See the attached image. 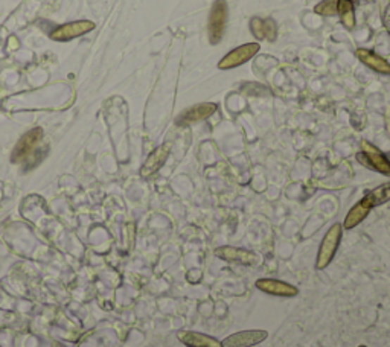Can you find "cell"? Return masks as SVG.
Segmentation results:
<instances>
[{
	"instance_id": "277c9868",
	"label": "cell",
	"mask_w": 390,
	"mask_h": 347,
	"mask_svg": "<svg viewBox=\"0 0 390 347\" xmlns=\"http://www.w3.org/2000/svg\"><path fill=\"white\" fill-rule=\"evenodd\" d=\"M261 49L259 43H246L243 46H238L234 51H230L227 55H225L218 63V69L221 70H230L243 66L247 61L252 60L255 55Z\"/></svg>"
},
{
	"instance_id": "8fae6325",
	"label": "cell",
	"mask_w": 390,
	"mask_h": 347,
	"mask_svg": "<svg viewBox=\"0 0 390 347\" xmlns=\"http://www.w3.org/2000/svg\"><path fill=\"white\" fill-rule=\"evenodd\" d=\"M170 152H171V143H163L159 146V148H156L145 160L144 166L141 169V176L150 177L159 171L165 164V162L168 160Z\"/></svg>"
},
{
	"instance_id": "e0dca14e",
	"label": "cell",
	"mask_w": 390,
	"mask_h": 347,
	"mask_svg": "<svg viewBox=\"0 0 390 347\" xmlns=\"http://www.w3.org/2000/svg\"><path fill=\"white\" fill-rule=\"evenodd\" d=\"M365 197L367 198V201L372 207H378V206L387 203V201H390V181L375 188L374 190L367 192Z\"/></svg>"
},
{
	"instance_id": "52a82bcc",
	"label": "cell",
	"mask_w": 390,
	"mask_h": 347,
	"mask_svg": "<svg viewBox=\"0 0 390 347\" xmlns=\"http://www.w3.org/2000/svg\"><path fill=\"white\" fill-rule=\"evenodd\" d=\"M268 332L261 329H252V331H241L232 334L221 341V347H253L267 340Z\"/></svg>"
},
{
	"instance_id": "ffe728a7",
	"label": "cell",
	"mask_w": 390,
	"mask_h": 347,
	"mask_svg": "<svg viewBox=\"0 0 390 347\" xmlns=\"http://www.w3.org/2000/svg\"><path fill=\"white\" fill-rule=\"evenodd\" d=\"M386 119H387V128H389V131H390V110H389V112H387V116H386Z\"/></svg>"
},
{
	"instance_id": "ba28073f",
	"label": "cell",
	"mask_w": 390,
	"mask_h": 347,
	"mask_svg": "<svg viewBox=\"0 0 390 347\" xmlns=\"http://www.w3.org/2000/svg\"><path fill=\"white\" fill-rule=\"evenodd\" d=\"M215 253L217 258L230 262V263H238V265H256L258 263V256L250 251V250H244V249H237V247H230V245H225V247H218V249L213 251Z\"/></svg>"
},
{
	"instance_id": "cb8c5ba5",
	"label": "cell",
	"mask_w": 390,
	"mask_h": 347,
	"mask_svg": "<svg viewBox=\"0 0 390 347\" xmlns=\"http://www.w3.org/2000/svg\"><path fill=\"white\" fill-rule=\"evenodd\" d=\"M369 2H370V0H369Z\"/></svg>"
},
{
	"instance_id": "2e32d148",
	"label": "cell",
	"mask_w": 390,
	"mask_h": 347,
	"mask_svg": "<svg viewBox=\"0 0 390 347\" xmlns=\"http://www.w3.org/2000/svg\"><path fill=\"white\" fill-rule=\"evenodd\" d=\"M337 14L340 15L341 23L348 30H354L356 26V11L352 0H337Z\"/></svg>"
},
{
	"instance_id": "7c38bea8",
	"label": "cell",
	"mask_w": 390,
	"mask_h": 347,
	"mask_svg": "<svg viewBox=\"0 0 390 347\" xmlns=\"http://www.w3.org/2000/svg\"><path fill=\"white\" fill-rule=\"evenodd\" d=\"M374 207L370 206V203L367 201L366 197L361 198L358 203H356L354 206L351 207V210L348 212L346 218H345V223H343V227L346 228V230H351V228L357 227L360 223H363L366 216L369 215L370 210H372Z\"/></svg>"
},
{
	"instance_id": "4fadbf2b",
	"label": "cell",
	"mask_w": 390,
	"mask_h": 347,
	"mask_svg": "<svg viewBox=\"0 0 390 347\" xmlns=\"http://www.w3.org/2000/svg\"><path fill=\"white\" fill-rule=\"evenodd\" d=\"M177 338L188 347H221V341H218L217 338L194 331H180Z\"/></svg>"
},
{
	"instance_id": "d6986e66",
	"label": "cell",
	"mask_w": 390,
	"mask_h": 347,
	"mask_svg": "<svg viewBox=\"0 0 390 347\" xmlns=\"http://www.w3.org/2000/svg\"><path fill=\"white\" fill-rule=\"evenodd\" d=\"M383 25L386 27V31L390 35V5L386 8V11L383 13Z\"/></svg>"
},
{
	"instance_id": "5b68a950",
	"label": "cell",
	"mask_w": 390,
	"mask_h": 347,
	"mask_svg": "<svg viewBox=\"0 0 390 347\" xmlns=\"http://www.w3.org/2000/svg\"><path fill=\"white\" fill-rule=\"evenodd\" d=\"M42 139H43L42 128H32V130L27 131L25 136H22V139L17 142L11 155V162L25 163L27 159H31V155H34L35 150L39 148Z\"/></svg>"
},
{
	"instance_id": "6da1fadb",
	"label": "cell",
	"mask_w": 390,
	"mask_h": 347,
	"mask_svg": "<svg viewBox=\"0 0 390 347\" xmlns=\"http://www.w3.org/2000/svg\"><path fill=\"white\" fill-rule=\"evenodd\" d=\"M227 14L229 8L226 0H215L210 8L208 22V35L210 44H218L222 40V37H225Z\"/></svg>"
},
{
	"instance_id": "603a6c76",
	"label": "cell",
	"mask_w": 390,
	"mask_h": 347,
	"mask_svg": "<svg viewBox=\"0 0 390 347\" xmlns=\"http://www.w3.org/2000/svg\"><path fill=\"white\" fill-rule=\"evenodd\" d=\"M352 2H356V0H352Z\"/></svg>"
},
{
	"instance_id": "3957f363",
	"label": "cell",
	"mask_w": 390,
	"mask_h": 347,
	"mask_svg": "<svg viewBox=\"0 0 390 347\" xmlns=\"http://www.w3.org/2000/svg\"><path fill=\"white\" fill-rule=\"evenodd\" d=\"M357 160L370 169L390 176V159L367 140L361 142V152L357 154Z\"/></svg>"
},
{
	"instance_id": "7402d4cb",
	"label": "cell",
	"mask_w": 390,
	"mask_h": 347,
	"mask_svg": "<svg viewBox=\"0 0 390 347\" xmlns=\"http://www.w3.org/2000/svg\"><path fill=\"white\" fill-rule=\"evenodd\" d=\"M360 347H366V346H360Z\"/></svg>"
},
{
	"instance_id": "ac0fdd59",
	"label": "cell",
	"mask_w": 390,
	"mask_h": 347,
	"mask_svg": "<svg viewBox=\"0 0 390 347\" xmlns=\"http://www.w3.org/2000/svg\"><path fill=\"white\" fill-rule=\"evenodd\" d=\"M314 13L325 17H331L337 14V0H322L320 4L314 6Z\"/></svg>"
},
{
	"instance_id": "9a60e30c",
	"label": "cell",
	"mask_w": 390,
	"mask_h": 347,
	"mask_svg": "<svg viewBox=\"0 0 390 347\" xmlns=\"http://www.w3.org/2000/svg\"><path fill=\"white\" fill-rule=\"evenodd\" d=\"M250 31L256 37L258 40H268V41H275L276 40V23L270 18L267 20H263L259 17H253L250 20Z\"/></svg>"
},
{
	"instance_id": "5bb4252c",
	"label": "cell",
	"mask_w": 390,
	"mask_h": 347,
	"mask_svg": "<svg viewBox=\"0 0 390 347\" xmlns=\"http://www.w3.org/2000/svg\"><path fill=\"white\" fill-rule=\"evenodd\" d=\"M357 58L367 66L369 69L375 70L377 73H382V75H390V63L379 57L375 52L369 49H358L357 51Z\"/></svg>"
},
{
	"instance_id": "8992f818",
	"label": "cell",
	"mask_w": 390,
	"mask_h": 347,
	"mask_svg": "<svg viewBox=\"0 0 390 347\" xmlns=\"http://www.w3.org/2000/svg\"><path fill=\"white\" fill-rule=\"evenodd\" d=\"M95 30V23L90 20H78L61 25L51 32V39L55 41H69Z\"/></svg>"
},
{
	"instance_id": "30bf717a",
	"label": "cell",
	"mask_w": 390,
	"mask_h": 347,
	"mask_svg": "<svg viewBox=\"0 0 390 347\" xmlns=\"http://www.w3.org/2000/svg\"><path fill=\"white\" fill-rule=\"evenodd\" d=\"M215 112H217V104H212V103L197 104V105L188 108L187 112H183L179 116L177 125L187 126V125H192V124L201 122V121H204V119L210 117Z\"/></svg>"
},
{
	"instance_id": "9c48e42d",
	"label": "cell",
	"mask_w": 390,
	"mask_h": 347,
	"mask_svg": "<svg viewBox=\"0 0 390 347\" xmlns=\"http://www.w3.org/2000/svg\"><path fill=\"white\" fill-rule=\"evenodd\" d=\"M256 288L259 291L265 292V294L276 296V297H296L299 294V289L290 285V283L277 280V279H259L256 282Z\"/></svg>"
},
{
	"instance_id": "44dd1931",
	"label": "cell",
	"mask_w": 390,
	"mask_h": 347,
	"mask_svg": "<svg viewBox=\"0 0 390 347\" xmlns=\"http://www.w3.org/2000/svg\"><path fill=\"white\" fill-rule=\"evenodd\" d=\"M54 347H63V346H60L58 343H54Z\"/></svg>"
},
{
	"instance_id": "7a4b0ae2",
	"label": "cell",
	"mask_w": 390,
	"mask_h": 347,
	"mask_svg": "<svg viewBox=\"0 0 390 347\" xmlns=\"http://www.w3.org/2000/svg\"><path fill=\"white\" fill-rule=\"evenodd\" d=\"M341 230H343V225L336 223L334 225H331L327 235L323 236V241L320 244V249L317 253V263H315V267L319 270L327 268L332 262L341 241Z\"/></svg>"
}]
</instances>
